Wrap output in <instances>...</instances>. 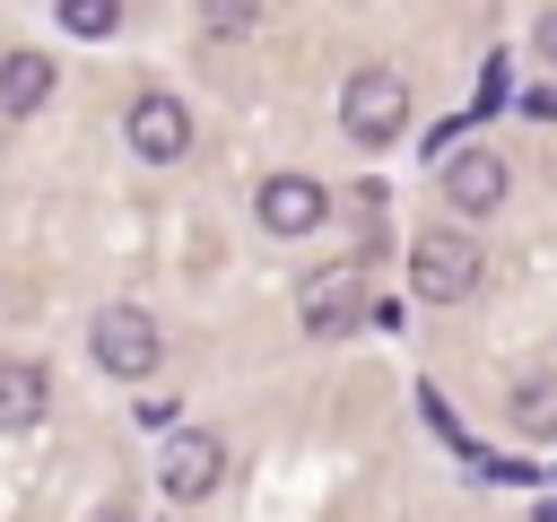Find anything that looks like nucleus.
Returning a JSON list of instances; mask_svg holds the SVG:
<instances>
[{
    "label": "nucleus",
    "instance_id": "1",
    "mask_svg": "<svg viewBox=\"0 0 557 522\" xmlns=\"http://www.w3.org/2000/svg\"><path fill=\"white\" fill-rule=\"evenodd\" d=\"M339 130L357 139V148H392L400 130H409V78L400 70H357L348 87H339Z\"/></svg>",
    "mask_w": 557,
    "mask_h": 522
},
{
    "label": "nucleus",
    "instance_id": "2",
    "mask_svg": "<svg viewBox=\"0 0 557 522\" xmlns=\"http://www.w3.org/2000/svg\"><path fill=\"white\" fill-rule=\"evenodd\" d=\"M479 244L461 235V226H426L418 244H409V287L426 296V304H461L470 287H479Z\"/></svg>",
    "mask_w": 557,
    "mask_h": 522
},
{
    "label": "nucleus",
    "instance_id": "3",
    "mask_svg": "<svg viewBox=\"0 0 557 522\" xmlns=\"http://www.w3.org/2000/svg\"><path fill=\"white\" fill-rule=\"evenodd\" d=\"M157 322L139 313V304H104L96 322H87V357L104 365V374H122V383H139V374H157Z\"/></svg>",
    "mask_w": 557,
    "mask_h": 522
},
{
    "label": "nucleus",
    "instance_id": "4",
    "mask_svg": "<svg viewBox=\"0 0 557 522\" xmlns=\"http://www.w3.org/2000/svg\"><path fill=\"white\" fill-rule=\"evenodd\" d=\"M122 130H131V148H139V165H183V157H191V104H183V96H165V87H148V96H131V113H122Z\"/></svg>",
    "mask_w": 557,
    "mask_h": 522
},
{
    "label": "nucleus",
    "instance_id": "5",
    "mask_svg": "<svg viewBox=\"0 0 557 522\" xmlns=\"http://www.w3.org/2000/svg\"><path fill=\"white\" fill-rule=\"evenodd\" d=\"M296 313H305V331H313V339H339L348 322H366V270H348V261L313 270V278L296 287Z\"/></svg>",
    "mask_w": 557,
    "mask_h": 522
},
{
    "label": "nucleus",
    "instance_id": "6",
    "mask_svg": "<svg viewBox=\"0 0 557 522\" xmlns=\"http://www.w3.org/2000/svg\"><path fill=\"white\" fill-rule=\"evenodd\" d=\"M218 478H226V444H218L209 426H183V435H165V496L200 505Z\"/></svg>",
    "mask_w": 557,
    "mask_h": 522
},
{
    "label": "nucleus",
    "instance_id": "7",
    "mask_svg": "<svg viewBox=\"0 0 557 522\" xmlns=\"http://www.w3.org/2000/svg\"><path fill=\"white\" fill-rule=\"evenodd\" d=\"M444 200H453L461 217H487V209L505 200V157H496V148H453V157H444Z\"/></svg>",
    "mask_w": 557,
    "mask_h": 522
},
{
    "label": "nucleus",
    "instance_id": "8",
    "mask_svg": "<svg viewBox=\"0 0 557 522\" xmlns=\"http://www.w3.org/2000/svg\"><path fill=\"white\" fill-rule=\"evenodd\" d=\"M252 209H261V226H270V235H313L331 200H322V183H313V174H270V183L252 191Z\"/></svg>",
    "mask_w": 557,
    "mask_h": 522
},
{
    "label": "nucleus",
    "instance_id": "9",
    "mask_svg": "<svg viewBox=\"0 0 557 522\" xmlns=\"http://www.w3.org/2000/svg\"><path fill=\"white\" fill-rule=\"evenodd\" d=\"M44 409H52V374L35 357H9L0 365V435H26Z\"/></svg>",
    "mask_w": 557,
    "mask_h": 522
},
{
    "label": "nucleus",
    "instance_id": "10",
    "mask_svg": "<svg viewBox=\"0 0 557 522\" xmlns=\"http://www.w3.org/2000/svg\"><path fill=\"white\" fill-rule=\"evenodd\" d=\"M52 87H61V78H52V52H26V44L0 52V113H44Z\"/></svg>",
    "mask_w": 557,
    "mask_h": 522
},
{
    "label": "nucleus",
    "instance_id": "11",
    "mask_svg": "<svg viewBox=\"0 0 557 522\" xmlns=\"http://www.w3.org/2000/svg\"><path fill=\"white\" fill-rule=\"evenodd\" d=\"M505 418H513V435H557V374H522L505 391Z\"/></svg>",
    "mask_w": 557,
    "mask_h": 522
},
{
    "label": "nucleus",
    "instance_id": "12",
    "mask_svg": "<svg viewBox=\"0 0 557 522\" xmlns=\"http://www.w3.org/2000/svg\"><path fill=\"white\" fill-rule=\"evenodd\" d=\"M61 26L70 35H113L122 26V0H61Z\"/></svg>",
    "mask_w": 557,
    "mask_h": 522
},
{
    "label": "nucleus",
    "instance_id": "13",
    "mask_svg": "<svg viewBox=\"0 0 557 522\" xmlns=\"http://www.w3.org/2000/svg\"><path fill=\"white\" fill-rule=\"evenodd\" d=\"M252 17H261V0H200L209 35H252Z\"/></svg>",
    "mask_w": 557,
    "mask_h": 522
},
{
    "label": "nucleus",
    "instance_id": "14",
    "mask_svg": "<svg viewBox=\"0 0 557 522\" xmlns=\"http://www.w3.org/2000/svg\"><path fill=\"white\" fill-rule=\"evenodd\" d=\"M531 52L557 70V9H540V26H531Z\"/></svg>",
    "mask_w": 557,
    "mask_h": 522
}]
</instances>
